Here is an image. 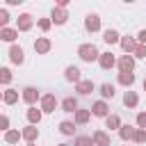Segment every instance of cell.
Here are the masks:
<instances>
[{"instance_id":"6da1fadb","label":"cell","mask_w":146,"mask_h":146,"mask_svg":"<svg viewBox=\"0 0 146 146\" xmlns=\"http://www.w3.org/2000/svg\"><path fill=\"white\" fill-rule=\"evenodd\" d=\"M78 55H80V59H82V62L100 59V52H98V48H96L94 43H82V46L78 48Z\"/></svg>"},{"instance_id":"7a4b0ae2","label":"cell","mask_w":146,"mask_h":146,"mask_svg":"<svg viewBox=\"0 0 146 146\" xmlns=\"http://www.w3.org/2000/svg\"><path fill=\"white\" fill-rule=\"evenodd\" d=\"M55 107H57V98L52 94H46L41 98V112H55Z\"/></svg>"},{"instance_id":"3957f363","label":"cell","mask_w":146,"mask_h":146,"mask_svg":"<svg viewBox=\"0 0 146 146\" xmlns=\"http://www.w3.org/2000/svg\"><path fill=\"white\" fill-rule=\"evenodd\" d=\"M132 68H135V59H132L130 55H123V57L119 59V71H121V73H132Z\"/></svg>"},{"instance_id":"277c9868","label":"cell","mask_w":146,"mask_h":146,"mask_svg":"<svg viewBox=\"0 0 146 146\" xmlns=\"http://www.w3.org/2000/svg\"><path fill=\"white\" fill-rule=\"evenodd\" d=\"M50 18H52V23H57V25H64V23H66V18H68V14H66V9H64V7H55Z\"/></svg>"},{"instance_id":"5b68a950","label":"cell","mask_w":146,"mask_h":146,"mask_svg":"<svg viewBox=\"0 0 146 146\" xmlns=\"http://www.w3.org/2000/svg\"><path fill=\"white\" fill-rule=\"evenodd\" d=\"M84 27H87L89 32H98V30H100V18H98L96 14H89V16L84 18Z\"/></svg>"},{"instance_id":"8992f818","label":"cell","mask_w":146,"mask_h":146,"mask_svg":"<svg viewBox=\"0 0 146 146\" xmlns=\"http://www.w3.org/2000/svg\"><path fill=\"white\" fill-rule=\"evenodd\" d=\"M98 62H100V68H103V71H110V68L116 64V59H114L112 52H100V59H98Z\"/></svg>"},{"instance_id":"52a82bcc","label":"cell","mask_w":146,"mask_h":146,"mask_svg":"<svg viewBox=\"0 0 146 146\" xmlns=\"http://www.w3.org/2000/svg\"><path fill=\"white\" fill-rule=\"evenodd\" d=\"M36 98H39V91H36L34 87H25V89H23V100H25L27 105H34Z\"/></svg>"},{"instance_id":"ba28073f","label":"cell","mask_w":146,"mask_h":146,"mask_svg":"<svg viewBox=\"0 0 146 146\" xmlns=\"http://www.w3.org/2000/svg\"><path fill=\"white\" fill-rule=\"evenodd\" d=\"M34 50H36L39 55H46V52L50 50V39H46V36L36 39V41H34Z\"/></svg>"},{"instance_id":"9c48e42d","label":"cell","mask_w":146,"mask_h":146,"mask_svg":"<svg viewBox=\"0 0 146 146\" xmlns=\"http://www.w3.org/2000/svg\"><path fill=\"white\" fill-rule=\"evenodd\" d=\"M9 59L14 64H23V48L21 46H11L9 48Z\"/></svg>"},{"instance_id":"30bf717a","label":"cell","mask_w":146,"mask_h":146,"mask_svg":"<svg viewBox=\"0 0 146 146\" xmlns=\"http://www.w3.org/2000/svg\"><path fill=\"white\" fill-rule=\"evenodd\" d=\"M75 91H78V94H82V96H87V94H91V91H94V82H91V80H82V82H78V84H75Z\"/></svg>"},{"instance_id":"8fae6325","label":"cell","mask_w":146,"mask_h":146,"mask_svg":"<svg viewBox=\"0 0 146 146\" xmlns=\"http://www.w3.org/2000/svg\"><path fill=\"white\" fill-rule=\"evenodd\" d=\"M119 135H121L123 141H128V139H135V137H137V130H135L132 125H121V128H119Z\"/></svg>"},{"instance_id":"7c38bea8","label":"cell","mask_w":146,"mask_h":146,"mask_svg":"<svg viewBox=\"0 0 146 146\" xmlns=\"http://www.w3.org/2000/svg\"><path fill=\"white\" fill-rule=\"evenodd\" d=\"M94 144L96 146H110V135L103 132V130H96L94 132Z\"/></svg>"},{"instance_id":"4fadbf2b","label":"cell","mask_w":146,"mask_h":146,"mask_svg":"<svg viewBox=\"0 0 146 146\" xmlns=\"http://www.w3.org/2000/svg\"><path fill=\"white\" fill-rule=\"evenodd\" d=\"M30 27H32V16L30 14H21L18 16V30L21 32H27Z\"/></svg>"},{"instance_id":"5bb4252c","label":"cell","mask_w":146,"mask_h":146,"mask_svg":"<svg viewBox=\"0 0 146 146\" xmlns=\"http://www.w3.org/2000/svg\"><path fill=\"white\" fill-rule=\"evenodd\" d=\"M66 80H68V82H75V84L82 82V80H80V68H78V66H66Z\"/></svg>"},{"instance_id":"9a60e30c","label":"cell","mask_w":146,"mask_h":146,"mask_svg":"<svg viewBox=\"0 0 146 146\" xmlns=\"http://www.w3.org/2000/svg\"><path fill=\"white\" fill-rule=\"evenodd\" d=\"M107 110H110V107H107L105 100H98V103H94V107H91V112H94L96 116H105V119H107Z\"/></svg>"},{"instance_id":"2e32d148","label":"cell","mask_w":146,"mask_h":146,"mask_svg":"<svg viewBox=\"0 0 146 146\" xmlns=\"http://www.w3.org/2000/svg\"><path fill=\"white\" fill-rule=\"evenodd\" d=\"M36 137H39V128H36V125H27V128L23 130V139H27L30 144H34Z\"/></svg>"},{"instance_id":"e0dca14e","label":"cell","mask_w":146,"mask_h":146,"mask_svg":"<svg viewBox=\"0 0 146 146\" xmlns=\"http://www.w3.org/2000/svg\"><path fill=\"white\" fill-rule=\"evenodd\" d=\"M137 103H139V96H137L135 91H125V96H123V105H125V107H137Z\"/></svg>"},{"instance_id":"ac0fdd59","label":"cell","mask_w":146,"mask_h":146,"mask_svg":"<svg viewBox=\"0 0 146 146\" xmlns=\"http://www.w3.org/2000/svg\"><path fill=\"white\" fill-rule=\"evenodd\" d=\"M18 36V30H11V27H2L0 30V39L2 41H14Z\"/></svg>"},{"instance_id":"d6986e66","label":"cell","mask_w":146,"mask_h":146,"mask_svg":"<svg viewBox=\"0 0 146 146\" xmlns=\"http://www.w3.org/2000/svg\"><path fill=\"white\" fill-rule=\"evenodd\" d=\"M62 110H64V112H78V100L71 98V96L64 98V100H62Z\"/></svg>"},{"instance_id":"ffe728a7","label":"cell","mask_w":146,"mask_h":146,"mask_svg":"<svg viewBox=\"0 0 146 146\" xmlns=\"http://www.w3.org/2000/svg\"><path fill=\"white\" fill-rule=\"evenodd\" d=\"M27 121H30V125H36V123L41 121V110L30 107V110H27Z\"/></svg>"},{"instance_id":"44dd1931","label":"cell","mask_w":146,"mask_h":146,"mask_svg":"<svg viewBox=\"0 0 146 146\" xmlns=\"http://www.w3.org/2000/svg\"><path fill=\"white\" fill-rule=\"evenodd\" d=\"M103 39H105L107 43H121V36H119V32H116V30H105Z\"/></svg>"},{"instance_id":"7402d4cb","label":"cell","mask_w":146,"mask_h":146,"mask_svg":"<svg viewBox=\"0 0 146 146\" xmlns=\"http://www.w3.org/2000/svg\"><path fill=\"white\" fill-rule=\"evenodd\" d=\"M121 48H123L125 52H135V50H137V43H135L130 36H123V39H121Z\"/></svg>"},{"instance_id":"603a6c76","label":"cell","mask_w":146,"mask_h":146,"mask_svg":"<svg viewBox=\"0 0 146 146\" xmlns=\"http://www.w3.org/2000/svg\"><path fill=\"white\" fill-rule=\"evenodd\" d=\"M2 100H5L7 105H14V103L18 100V91H16V89H7L5 96H2Z\"/></svg>"},{"instance_id":"cb8c5ba5","label":"cell","mask_w":146,"mask_h":146,"mask_svg":"<svg viewBox=\"0 0 146 146\" xmlns=\"http://www.w3.org/2000/svg\"><path fill=\"white\" fill-rule=\"evenodd\" d=\"M21 137H23V132H18V130H7L5 132V141L7 144H16Z\"/></svg>"},{"instance_id":"d4e9b609","label":"cell","mask_w":146,"mask_h":146,"mask_svg":"<svg viewBox=\"0 0 146 146\" xmlns=\"http://www.w3.org/2000/svg\"><path fill=\"white\" fill-rule=\"evenodd\" d=\"M119 82H121L123 87H130V84L135 82V73H119Z\"/></svg>"},{"instance_id":"484cf974","label":"cell","mask_w":146,"mask_h":146,"mask_svg":"<svg viewBox=\"0 0 146 146\" xmlns=\"http://www.w3.org/2000/svg\"><path fill=\"white\" fill-rule=\"evenodd\" d=\"M105 123H107V128H110V130H114V128H121V119H119L116 114H110V116L105 119Z\"/></svg>"},{"instance_id":"4316f807","label":"cell","mask_w":146,"mask_h":146,"mask_svg":"<svg viewBox=\"0 0 146 146\" xmlns=\"http://www.w3.org/2000/svg\"><path fill=\"white\" fill-rule=\"evenodd\" d=\"M100 94H103V98H114V84L105 82V84L100 87Z\"/></svg>"},{"instance_id":"83f0119b","label":"cell","mask_w":146,"mask_h":146,"mask_svg":"<svg viewBox=\"0 0 146 146\" xmlns=\"http://www.w3.org/2000/svg\"><path fill=\"white\" fill-rule=\"evenodd\" d=\"M73 130H75V125H73L71 121H62V123H59V132H62V135H73Z\"/></svg>"},{"instance_id":"f1b7e54d","label":"cell","mask_w":146,"mask_h":146,"mask_svg":"<svg viewBox=\"0 0 146 146\" xmlns=\"http://www.w3.org/2000/svg\"><path fill=\"white\" fill-rule=\"evenodd\" d=\"M89 121V112L87 110H78L75 112V123H87Z\"/></svg>"},{"instance_id":"f546056e","label":"cell","mask_w":146,"mask_h":146,"mask_svg":"<svg viewBox=\"0 0 146 146\" xmlns=\"http://www.w3.org/2000/svg\"><path fill=\"white\" fill-rule=\"evenodd\" d=\"M75 146H96V144H94V137H78Z\"/></svg>"},{"instance_id":"4dcf8cb0","label":"cell","mask_w":146,"mask_h":146,"mask_svg":"<svg viewBox=\"0 0 146 146\" xmlns=\"http://www.w3.org/2000/svg\"><path fill=\"white\" fill-rule=\"evenodd\" d=\"M0 80H2V84H9V80H11L9 68H0Z\"/></svg>"},{"instance_id":"1f68e13d","label":"cell","mask_w":146,"mask_h":146,"mask_svg":"<svg viewBox=\"0 0 146 146\" xmlns=\"http://www.w3.org/2000/svg\"><path fill=\"white\" fill-rule=\"evenodd\" d=\"M137 125H139L141 130H146V112H139V114H137Z\"/></svg>"},{"instance_id":"d6a6232c","label":"cell","mask_w":146,"mask_h":146,"mask_svg":"<svg viewBox=\"0 0 146 146\" xmlns=\"http://www.w3.org/2000/svg\"><path fill=\"white\" fill-rule=\"evenodd\" d=\"M50 23H52L50 18H39V27H41L43 32H48V30H50Z\"/></svg>"},{"instance_id":"836d02e7","label":"cell","mask_w":146,"mask_h":146,"mask_svg":"<svg viewBox=\"0 0 146 146\" xmlns=\"http://www.w3.org/2000/svg\"><path fill=\"white\" fill-rule=\"evenodd\" d=\"M7 21H9L7 9H0V25H2V27H7Z\"/></svg>"},{"instance_id":"e575fe53","label":"cell","mask_w":146,"mask_h":146,"mask_svg":"<svg viewBox=\"0 0 146 146\" xmlns=\"http://www.w3.org/2000/svg\"><path fill=\"white\" fill-rule=\"evenodd\" d=\"M135 141H137V144H144V141H146V130H141V128H139V130H137Z\"/></svg>"},{"instance_id":"d590c367","label":"cell","mask_w":146,"mask_h":146,"mask_svg":"<svg viewBox=\"0 0 146 146\" xmlns=\"http://www.w3.org/2000/svg\"><path fill=\"white\" fill-rule=\"evenodd\" d=\"M135 57H146V46H137V50H135Z\"/></svg>"},{"instance_id":"8d00e7d4","label":"cell","mask_w":146,"mask_h":146,"mask_svg":"<svg viewBox=\"0 0 146 146\" xmlns=\"http://www.w3.org/2000/svg\"><path fill=\"white\" fill-rule=\"evenodd\" d=\"M0 128H2V130H9V119H7V116L0 119Z\"/></svg>"},{"instance_id":"74e56055","label":"cell","mask_w":146,"mask_h":146,"mask_svg":"<svg viewBox=\"0 0 146 146\" xmlns=\"http://www.w3.org/2000/svg\"><path fill=\"white\" fill-rule=\"evenodd\" d=\"M139 43H141V46H146V30H141V32H139Z\"/></svg>"},{"instance_id":"f35d334b","label":"cell","mask_w":146,"mask_h":146,"mask_svg":"<svg viewBox=\"0 0 146 146\" xmlns=\"http://www.w3.org/2000/svg\"><path fill=\"white\" fill-rule=\"evenodd\" d=\"M144 91H146V80H144Z\"/></svg>"},{"instance_id":"ab89813d","label":"cell","mask_w":146,"mask_h":146,"mask_svg":"<svg viewBox=\"0 0 146 146\" xmlns=\"http://www.w3.org/2000/svg\"><path fill=\"white\" fill-rule=\"evenodd\" d=\"M57 146H68V144H57Z\"/></svg>"},{"instance_id":"60d3db41","label":"cell","mask_w":146,"mask_h":146,"mask_svg":"<svg viewBox=\"0 0 146 146\" xmlns=\"http://www.w3.org/2000/svg\"><path fill=\"white\" fill-rule=\"evenodd\" d=\"M30 146H34V144H30Z\"/></svg>"}]
</instances>
